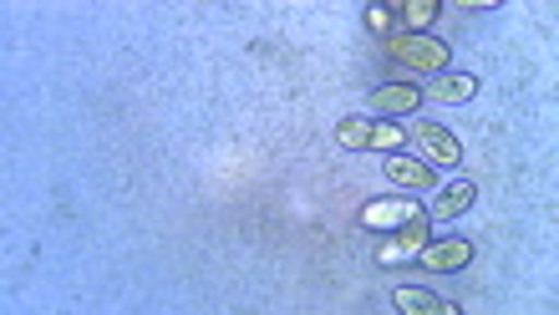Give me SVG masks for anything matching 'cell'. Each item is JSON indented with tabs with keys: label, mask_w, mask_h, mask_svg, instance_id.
Masks as SVG:
<instances>
[{
	"label": "cell",
	"mask_w": 559,
	"mask_h": 315,
	"mask_svg": "<svg viewBox=\"0 0 559 315\" xmlns=\"http://www.w3.org/2000/svg\"><path fill=\"white\" fill-rule=\"evenodd\" d=\"M386 57L397 61L402 72H417V76H432V72H448V41L442 36H427V31H392L386 36Z\"/></svg>",
	"instance_id": "cell-1"
},
{
	"label": "cell",
	"mask_w": 559,
	"mask_h": 315,
	"mask_svg": "<svg viewBox=\"0 0 559 315\" xmlns=\"http://www.w3.org/2000/svg\"><path fill=\"white\" fill-rule=\"evenodd\" d=\"M341 148H371V153H402V128L382 118H346L336 128Z\"/></svg>",
	"instance_id": "cell-2"
},
{
	"label": "cell",
	"mask_w": 559,
	"mask_h": 315,
	"mask_svg": "<svg viewBox=\"0 0 559 315\" xmlns=\"http://www.w3.org/2000/svg\"><path fill=\"white\" fill-rule=\"evenodd\" d=\"M413 148H417V158H423V163H432V168H457V163H463V143H457L448 128H438V122H417V128H413Z\"/></svg>",
	"instance_id": "cell-3"
},
{
	"label": "cell",
	"mask_w": 559,
	"mask_h": 315,
	"mask_svg": "<svg viewBox=\"0 0 559 315\" xmlns=\"http://www.w3.org/2000/svg\"><path fill=\"white\" fill-rule=\"evenodd\" d=\"M382 173L392 189H402V194H432L438 189V168L423 163V158H402V153H386L382 158Z\"/></svg>",
	"instance_id": "cell-4"
},
{
	"label": "cell",
	"mask_w": 559,
	"mask_h": 315,
	"mask_svg": "<svg viewBox=\"0 0 559 315\" xmlns=\"http://www.w3.org/2000/svg\"><path fill=\"white\" fill-rule=\"evenodd\" d=\"M423 204L417 198H377V204H367L361 209V229H371V234H392V229L413 225V219H423Z\"/></svg>",
	"instance_id": "cell-5"
},
{
	"label": "cell",
	"mask_w": 559,
	"mask_h": 315,
	"mask_svg": "<svg viewBox=\"0 0 559 315\" xmlns=\"http://www.w3.org/2000/svg\"><path fill=\"white\" fill-rule=\"evenodd\" d=\"M432 240V219H413V225H402V229H392L382 244H377V265H397V259H413L423 244Z\"/></svg>",
	"instance_id": "cell-6"
},
{
	"label": "cell",
	"mask_w": 559,
	"mask_h": 315,
	"mask_svg": "<svg viewBox=\"0 0 559 315\" xmlns=\"http://www.w3.org/2000/svg\"><path fill=\"white\" fill-rule=\"evenodd\" d=\"M417 107H423V92H417L413 82H392V87H377L367 97L371 118H407V112H417Z\"/></svg>",
	"instance_id": "cell-7"
},
{
	"label": "cell",
	"mask_w": 559,
	"mask_h": 315,
	"mask_svg": "<svg viewBox=\"0 0 559 315\" xmlns=\"http://www.w3.org/2000/svg\"><path fill=\"white\" fill-rule=\"evenodd\" d=\"M417 259H423L427 270H438V275L468 270V265H473V240H438V244H423V250H417Z\"/></svg>",
	"instance_id": "cell-8"
},
{
	"label": "cell",
	"mask_w": 559,
	"mask_h": 315,
	"mask_svg": "<svg viewBox=\"0 0 559 315\" xmlns=\"http://www.w3.org/2000/svg\"><path fill=\"white\" fill-rule=\"evenodd\" d=\"M392 305H397L402 315H457V301H442V295H432V290H417V286L392 290Z\"/></svg>",
	"instance_id": "cell-9"
},
{
	"label": "cell",
	"mask_w": 559,
	"mask_h": 315,
	"mask_svg": "<svg viewBox=\"0 0 559 315\" xmlns=\"http://www.w3.org/2000/svg\"><path fill=\"white\" fill-rule=\"evenodd\" d=\"M473 92H478V76L473 72H442L427 82V97H432V102H473Z\"/></svg>",
	"instance_id": "cell-10"
},
{
	"label": "cell",
	"mask_w": 559,
	"mask_h": 315,
	"mask_svg": "<svg viewBox=\"0 0 559 315\" xmlns=\"http://www.w3.org/2000/svg\"><path fill=\"white\" fill-rule=\"evenodd\" d=\"M473 194H478V189H473L468 179L448 183V189H442V194L432 198V209H427V219H457V214H468V209H473Z\"/></svg>",
	"instance_id": "cell-11"
},
{
	"label": "cell",
	"mask_w": 559,
	"mask_h": 315,
	"mask_svg": "<svg viewBox=\"0 0 559 315\" xmlns=\"http://www.w3.org/2000/svg\"><path fill=\"white\" fill-rule=\"evenodd\" d=\"M392 15H397L402 31H423L438 15V0H402V5H392Z\"/></svg>",
	"instance_id": "cell-12"
},
{
	"label": "cell",
	"mask_w": 559,
	"mask_h": 315,
	"mask_svg": "<svg viewBox=\"0 0 559 315\" xmlns=\"http://www.w3.org/2000/svg\"><path fill=\"white\" fill-rule=\"evenodd\" d=\"M367 26H371V31H377V36H382V41H386V36L397 31V15L386 11V5H371V11H367Z\"/></svg>",
	"instance_id": "cell-13"
}]
</instances>
